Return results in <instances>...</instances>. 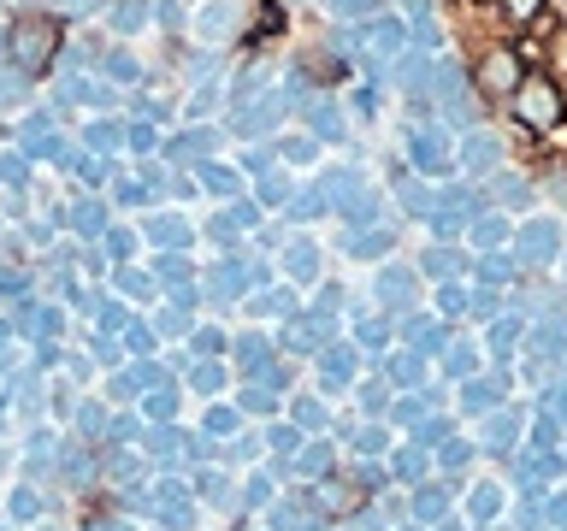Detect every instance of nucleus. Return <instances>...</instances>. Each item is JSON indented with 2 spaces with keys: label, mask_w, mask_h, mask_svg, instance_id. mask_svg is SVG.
<instances>
[{
  "label": "nucleus",
  "mask_w": 567,
  "mask_h": 531,
  "mask_svg": "<svg viewBox=\"0 0 567 531\" xmlns=\"http://www.w3.org/2000/svg\"><path fill=\"white\" fill-rule=\"evenodd\" d=\"M484 77H491V83H514V65H509V59H502V54H496V59H491V71H484Z\"/></svg>",
  "instance_id": "8"
},
{
  "label": "nucleus",
  "mask_w": 567,
  "mask_h": 531,
  "mask_svg": "<svg viewBox=\"0 0 567 531\" xmlns=\"http://www.w3.org/2000/svg\"><path fill=\"white\" fill-rule=\"evenodd\" d=\"M343 18H361V13H372V0H331Z\"/></svg>",
  "instance_id": "9"
},
{
  "label": "nucleus",
  "mask_w": 567,
  "mask_h": 531,
  "mask_svg": "<svg viewBox=\"0 0 567 531\" xmlns=\"http://www.w3.org/2000/svg\"><path fill=\"white\" fill-rule=\"evenodd\" d=\"M538 349L544 354H562L567 349V325H544V331H538Z\"/></svg>",
  "instance_id": "7"
},
{
  "label": "nucleus",
  "mask_w": 567,
  "mask_h": 531,
  "mask_svg": "<svg viewBox=\"0 0 567 531\" xmlns=\"http://www.w3.org/2000/svg\"><path fill=\"white\" fill-rule=\"evenodd\" d=\"M42 48H54V24L30 18V24L18 30V65H42Z\"/></svg>",
  "instance_id": "1"
},
{
  "label": "nucleus",
  "mask_w": 567,
  "mask_h": 531,
  "mask_svg": "<svg viewBox=\"0 0 567 531\" xmlns=\"http://www.w3.org/2000/svg\"><path fill=\"white\" fill-rule=\"evenodd\" d=\"M414 160H420L425 171H432V166H443V142L432 136V130H425V136H414Z\"/></svg>",
  "instance_id": "5"
},
{
  "label": "nucleus",
  "mask_w": 567,
  "mask_h": 531,
  "mask_svg": "<svg viewBox=\"0 0 567 531\" xmlns=\"http://www.w3.org/2000/svg\"><path fill=\"white\" fill-rule=\"evenodd\" d=\"M59 6H77V0H59Z\"/></svg>",
  "instance_id": "12"
},
{
  "label": "nucleus",
  "mask_w": 567,
  "mask_h": 531,
  "mask_svg": "<svg viewBox=\"0 0 567 531\" xmlns=\"http://www.w3.org/2000/svg\"><path fill=\"white\" fill-rule=\"evenodd\" d=\"M491 390H496V384H473V390H467V407H491Z\"/></svg>",
  "instance_id": "10"
},
{
  "label": "nucleus",
  "mask_w": 567,
  "mask_h": 531,
  "mask_svg": "<svg viewBox=\"0 0 567 531\" xmlns=\"http://www.w3.org/2000/svg\"><path fill=\"white\" fill-rule=\"evenodd\" d=\"M196 30H201V36H225V30H231V6H207Z\"/></svg>",
  "instance_id": "6"
},
{
  "label": "nucleus",
  "mask_w": 567,
  "mask_h": 531,
  "mask_svg": "<svg viewBox=\"0 0 567 531\" xmlns=\"http://www.w3.org/2000/svg\"><path fill=\"white\" fill-rule=\"evenodd\" d=\"M526 254H532V260H550L555 254V224H532V231H526Z\"/></svg>",
  "instance_id": "4"
},
{
  "label": "nucleus",
  "mask_w": 567,
  "mask_h": 531,
  "mask_svg": "<svg viewBox=\"0 0 567 531\" xmlns=\"http://www.w3.org/2000/svg\"><path fill=\"white\" fill-rule=\"evenodd\" d=\"M461 160H467V171H496V166H502V142L479 130V136L461 142Z\"/></svg>",
  "instance_id": "2"
},
{
  "label": "nucleus",
  "mask_w": 567,
  "mask_h": 531,
  "mask_svg": "<svg viewBox=\"0 0 567 531\" xmlns=\"http://www.w3.org/2000/svg\"><path fill=\"white\" fill-rule=\"evenodd\" d=\"M509 6H514V13H532V6H538V0H509Z\"/></svg>",
  "instance_id": "11"
},
{
  "label": "nucleus",
  "mask_w": 567,
  "mask_h": 531,
  "mask_svg": "<svg viewBox=\"0 0 567 531\" xmlns=\"http://www.w3.org/2000/svg\"><path fill=\"white\" fill-rule=\"evenodd\" d=\"M526 118H532V125H550L555 118V95L550 89H526Z\"/></svg>",
  "instance_id": "3"
}]
</instances>
